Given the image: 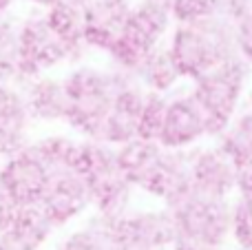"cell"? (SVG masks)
<instances>
[{
    "label": "cell",
    "mask_w": 252,
    "mask_h": 250,
    "mask_svg": "<svg viewBox=\"0 0 252 250\" xmlns=\"http://www.w3.org/2000/svg\"><path fill=\"white\" fill-rule=\"evenodd\" d=\"M128 78L133 75L111 64L95 66L80 62L71 66L69 73L62 75L69 102L64 124L78 133L80 140L97 142L115 93Z\"/></svg>",
    "instance_id": "obj_1"
},
{
    "label": "cell",
    "mask_w": 252,
    "mask_h": 250,
    "mask_svg": "<svg viewBox=\"0 0 252 250\" xmlns=\"http://www.w3.org/2000/svg\"><path fill=\"white\" fill-rule=\"evenodd\" d=\"M166 47L177 64L182 80L195 82L208 71L237 58L235 27L221 16L173 25Z\"/></svg>",
    "instance_id": "obj_2"
},
{
    "label": "cell",
    "mask_w": 252,
    "mask_h": 250,
    "mask_svg": "<svg viewBox=\"0 0 252 250\" xmlns=\"http://www.w3.org/2000/svg\"><path fill=\"white\" fill-rule=\"evenodd\" d=\"M71 168L87 184V190L91 195V208L95 211L97 219L115 224L130 211L135 190L120 171L113 146L78 137V149Z\"/></svg>",
    "instance_id": "obj_3"
},
{
    "label": "cell",
    "mask_w": 252,
    "mask_h": 250,
    "mask_svg": "<svg viewBox=\"0 0 252 250\" xmlns=\"http://www.w3.org/2000/svg\"><path fill=\"white\" fill-rule=\"evenodd\" d=\"M170 29H173V18L159 0L130 2L122 35L106 53L109 64L133 75L144 58L168 40Z\"/></svg>",
    "instance_id": "obj_4"
},
{
    "label": "cell",
    "mask_w": 252,
    "mask_h": 250,
    "mask_svg": "<svg viewBox=\"0 0 252 250\" xmlns=\"http://www.w3.org/2000/svg\"><path fill=\"white\" fill-rule=\"evenodd\" d=\"M250 73L252 69L244 60L232 58L226 64L197 78L192 82V89H188L206 115L210 140H217L223 128L232 122V118L239 113Z\"/></svg>",
    "instance_id": "obj_5"
},
{
    "label": "cell",
    "mask_w": 252,
    "mask_h": 250,
    "mask_svg": "<svg viewBox=\"0 0 252 250\" xmlns=\"http://www.w3.org/2000/svg\"><path fill=\"white\" fill-rule=\"evenodd\" d=\"M84 60V53L71 49L49 27L42 11H33L18 20V82L51 73L60 66H75Z\"/></svg>",
    "instance_id": "obj_6"
},
{
    "label": "cell",
    "mask_w": 252,
    "mask_h": 250,
    "mask_svg": "<svg viewBox=\"0 0 252 250\" xmlns=\"http://www.w3.org/2000/svg\"><path fill=\"white\" fill-rule=\"evenodd\" d=\"M168 208L177 239L223 250L230 242V199H208L188 193Z\"/></svg>",
    "instance_id": "obj_7"
},
{
    "label": "cell",
    "mask_w": 252,
    "mask_h": 250,
    "mask_svg": "<svg viewBox=\"0 0 252 250\" xmlns=\"http://www.w3.org/2000/svg\"><path fill=\"white\" fill-rule=\"evenodd\" d=\"M51 166L38 151L35 142L9 155L0 164V186L16 208L40 204L51 177Z\"/></svg>",
    "instance_id": "obj_8"
},
{
    "label": "cell",
    "mask_w": 252,
    "mask_h": 250,
    "mask_svg": "<svg viewBox=\"0 0 252 250\" xmlns=\"http://www.w3.org/2000/svg\"><path fill=\"white\" fill-rule=\"evenodd\" d=\"M204 140H210L204 111L199 109L190 91H173L168 95L157 144L166 151H190Z\"/></svg>",
    "instance_id": "obj_9"
},
{
    "label": "cell",
    "mask_w": 252,
    "mask_h": 250,
    "mask_svg": "<svg viewBox=\"0 0 252 250\" xmlns=\"http://www.w3.org/2000/svg\"><path fill=\"white\" fill-rule=\"evenodd\" d=\"M115 244H126L142 250H170L177 239L175 221L168 208L128 211L122 219L111 224Z\"/></svg>",
    "instance_id": "obj_10"
},
{
    "label": "cell",
    "mask_w": 252,
    "mask_h": 250,
    "mask_svg": "<svg viewBox=\"0 0 252 250\" xmlns=\"http://www.w3.org/2000/svg\"><path fill=\"white\" fill-rule=\"evenodd\" d=\"M190 193L208 199H230L235 195V166L217 144L188 151Z\"/></svg>",
    "instance_id": "obj_11"
},
{
    "label": "cell",
    "mask_w": 252,
    "mask_h": 250,
    "mask_svg": "<svg viewBox=\"0 0 252 250\" xmlns=\"http://www.w3.org/2000/svg\"><path fill=\"white\" fill-rule=\"evenodd\" d=\"M40 208L56 228H64L91 208V195L73 168H58L49 177Z\"/></svg>",
    "instance_id": "obj_12"
},
{
    "label": "cell",
    "mask_w": 252,
    "mask_h": 250,
    "mask_svg": "<svg viewBox=\"0 0 252 250\" xmlns=\"http://www.w3.org/2000/svg\"><path fill=\"white\" fill-rule=\"evenodd\" d=\"M144 100H146V91L139 87V82L135 78H128L115 93L113 104L109 109V115L104 120V126H102L97 142L118 149L126 142L135 140Z\"/></svg>",
    "instance_id": "obj_13"
},
{
    "label": "cell",
    "mask_w": 252,
    "mask_h": 250,
    "mask_svg": "<svg viewBox=\"0 0 252 250\" xmlns=\"http://www.w3.org/2000/svg\"><path fill=\"white\" fill-rule=\"evenodd\" d=\"M130 0H104V2L89 4L82 9L84 29L82 42L87 51L109 53V49L118 42L128 18Z\"/></svg>",
    "instance_id": "obj_14"
},
{
    "label": "cell",
    "mask_w": 252,
    "mask_h": 250,
    "mask_svg": "<svg viewBox=\"0 0 252 250\" xmlns=\"http://www.w3.org/2000/svg\"><path fill=\"white\" fill-rule=\"evenodd\" d=\"M18 89L22 93V100H25L31 122L64 124L69 102H66V91L64 84H62V78L44 73L38 75V78L27 80V82H20Z\"/></svg>",
    "instance_id": "obj_15"
},
{
    "label": "cell",
    "mask_w": 252,
    "mask_h": 250,
    "mask_svg": "<svg viewBox=\"0 0 252 250\" xmlns=\"http://www.w3.org/2000/svg\"><path fill=\"white\" fill-rule=\"evenodd\" d=\"M31 118L16 84H0V157L18 153L29 144Z\"/></svg>",
    "instance_id": "obj_16"
},
{
    "label": "cell",
    "mask_w": 252,
    "mask_h": 250,
    "mask_svg": "<svg viewBox=\"0 0 252 250\" xmlns=\"http://www.w3.org/2000/svg\"><path fill=\"white\" fill-rule=\"evenodd\" d=\"M188 193H190L188 151H164V157H161L144 195L159 199L164 206H170L177 199L186 197Z\"/></svg>",
    "instance_id": "obj_17"
},
{
    "label": "cell",
    "mask_w": 252,
    "mask_h": 250,
    "mask_svg": "<svg viewBox=\"0 0 252 250\" xmlns=\"http://www.w3.org/2000/svg\"><path fill=\"white\" fill-rule=\"evenodd\" d=\"M164 151L166 149L157 142H148L142 137H135L115 149L120 171H122L124 180L133 186V190H139V193L146 190L161 157H164Z\"/></svg>",
    "instance_id": "obj_18"
},
{
    "label": "cell",
    "mask_w": 252,
    "mask_h": 250,
    "mask_svg": "<svg viewBox=\"0 0 252 250\" xmlns=\"http://www.w3.org/2000/svg\"><path fill=\"white\" fill-rule=\"evenodd\" d=\"M133 78L137 80L144 91L157 93V95H170L184 82L177 71V64H175L168 47H166V42L159 44L157 49H153L144 58L142 64L135 69Z\"/></svg>",
    "instance_id": "obj_19"
},
{
    "label": "cell",
    "mask_w": 252,
    "mask_h": 250,
    "mask_svg": "<svg viewBox=\"0 0 252 250\" xmlns=\"http://www.w3.org/2000/svg\"><path fill=\"white\" fill-rule=\"evenodd\" d=\"M58 228L44 215L40 204H33V206L16 208V213H13L11 221H9L7 230L2 235L11 239L13 244H18L22 250H40L51 239V235Z\"/></svg>",
    "instance_id": "obj_20"
},
{
    "label": "cell",
    "mask_w": 252,
    "mask_h": 250,
    "mask_svg": "<svg viewBox=\"0 0 252 250\" xmlns=\"http://www.w3.org/2000/svg\"><path fill=\"white\" fill-rule=\"evenodd\" d=\"M215 144L228 155L235 168L252 166V97L248 106L239 109Z\"/></svg>",
    "instance_id": "obj_21"
},
{
    "label": "cell",
    "mask_w": 252,
    "mask_h": 250,
    "mask_svg": "<svg viewBox=\"0 0 252 250\" xmlns=\"http://www.w3.org/2000/svg\"><path fill=\"white\" fill-rule=\"evenodd\" d=\"M42 13H44V18H47L49 27L56 31V35L62 42H66L71 49H75V51L87 56V47H84V42H82L84 13L78 2H73V0H62V2L44 9Z\"/></svg>",
    "instance_id": "obj_22"
},
{
    "label": "cell",
    "mask_w": 252,
    "mask_h": 250,
    "mask_svg": "<svg viewBox=\"0 0 252 250\" xmlns=\"http://www.w3.org/2000/svg\"><path fill=\"white\" fill-rule=\"evenodd\" d=\"M113 246L115 239L111 224L93 217L82 228L66 235L62 239V244L58 246V250H113Z\"/></svg>",
    "instance_id": "obj_23"
},
{
    "label": "cell",
    "mask_w": 252,
    "mask_h": 250,
    "mask_svg": "<svg viewBox=\"0 0 252 250\" xmlns=\"http://www.w3.org/2000/svg\"><path fill=\"white\" fill-rule=\"evenodd\" d=\"M18 82V20L0 16V84Z\"/></svg>",
    "instance_id": "obj_24"
},
{
    "label": "cell",
    "mask_w": 252,
    "mask_h": 250,
    "mask_svg": "<svg viewBox=\"0 0 252 250\" xmlns=\"http://www.w3.org/2000/svg\"><path fill=\"white\" fill-rule=\"evenodd\" d=\"M159 2L168 9L173 25H184L213 16L223 18L228 0H159Z\"/></svg>",
    "instance_id": "obj_25"
},
{
    "label": "cell",
    "mask_w": 252,
    "mask_h": 250,
    "mask_svg": "<svg viewBox=\"0 0 252 250\" xmlns=\"http://www.w3.org/2000/svg\"><path fill=\"white\" fill-rule=\"evenodd\" d=\"M230 239L239 250H252V195L230 199Z\"/></svg>",
    "instance_id": "obj_26"
},
{
    "label": "cell",
    "mask_w": 252,
    "mask_h": 250,
    "mask_svg": "<svg viewBox=\"0 0 252 250\" xmlns=\"http://www.w3.org/2000/svg\"><path fill=\"white\" fill-rule=\"evenodd\" d=\"M166 104H168V95H157V93L146 91V100H144L137 122V137L148 142H157V137L161 133V124H164Z\"/></svg>",
    "instance_id": "obj_27"
},
{
    "label": "cell",
    "mask_w": 252,
    "mask_h": 250,
    "mask_svg": "<svg viewBox=\"0 0 252 250\" xmlns=\"http://www.w3.org/2000/svg\"><path fill=\"white\" fill-rule=\"evenodd\" d=\"M235 49H237V58L244 60L246 64L252 69V7L244 16H239L235 22Z\"/></svg>",
    "instance_id": "obj_28"
},
{
    "label": "cell",
    "mask_w": 252,
    "mask_h": 250,
    "mask_svg": "<svg viewBox=\"0 0 252 250\" xmlns=\"http://www.w3.org/2000/svg\"><path fill=\"white\" fill-rule=\"evenodd\" d=\"M235 195H252V166L235 168Z\"/></svg>",
    "instance_id": "obj_29"
},
{
    "label": "cell",
    "mask_w": 252,
    "mask_h": 250,
    "mask_svg": "<svg viewBox=\"0 0 252 250\" xmlns=\"http://www.w3.org/2000/svg\"><path fill=\"white\" fill-rule=\"evenodd\" d=\"M13 213H16V206L11 204V199L7 197V193L2 190V186H0V235L7 230L9 221H11Z\"/></svg>",
    "instance_id": "obj_30"
},
{
    "label": "cell",
    "mask_w": 252,
    "mask_h": 250,
    "mask_svg": "<svg viewBox=\"0 0 252 250\" xmlns=\"http://www.w3.org/2000/svg\"><path fill=\"white\" fill-rule=\"evenodd\" d=\"M170 250H217V248L204 246V244H197V242H188V239H175V244H173Z\"/></svg>",
    "instance_id": "obj_31"
},
{
    "label": "cell",
    "mask_w": 252,
    "mask_h": 250,
    "mask_svg": "<svg viewBox=\"0 0 252 250\" xmlns=\"http://www.w3.org/2000/svg\"><path fill=\"white\" fill-rule=\"evenodd\" d=\"M31 4H35V7L40 9V11H44V9H49V7H53V4H58V2H62V0H29Z\"/></svg>",
    "instance_id": "obj_32"
},
{
    "label": "cell",
    "mask_w": 252,
    "mask_h": 250,
    "mask_svg": "<svg viewBox=\"0 0 252 250\" xmlns=\"http://www.w3.org/2000/svg\"><path fill=\"white\" fill-rule=\"evenodd\" d=\"M0 250H22L18 244H13L9 237H4V235H0Z\"/></svg>",
    "instance_id": "obj_33"
},
{
    "label": "cell",
    "mask_w": 252,
    "mask_h": 250,
    "mask_svg": "<svg viewBox=\"0 0 252 250\" xmlns=\"http://www.w3.org/2000/svg\"><path fill=\"white\" fill-rule=\"evenodd\" d=\"M13 2H16V0H0V16H7L9 9L13 7Z\"/></svg>",
    "instance_id": "obj_34"
},
{
    "label": "cell",
    "mask_w": 252,
    "mask_h": 250,
    "mask_svg": "<svg viewBox=\"0 0 252 250\" xmlns=\"http://www.w3.org/2000/svg\"><path fill=\"white\" fill-rule=\"evenodd\" d=\"M73 2H78L80 7H89V4H95V2H104V0H73ZM130 2H133V0H130Z\"/></svg>",
    "instance_id": "obj_35"
},
{
    "label": "cell",
    "mask_w": 252,
    "mask_h": 250,
    "mask_svg": "<svg viewBox=\"0 0 252 250\" xmlns=\"http://www.w3.org/2000/svg\"><path fill=\"white\" fill-rule=\"evenodd\" d=\"M113 250H142V248H135V246H126V244H115Z\"/></svg>",
    "instance_id": "obj_36"
},
{
    "label": "cell",
    "mask_w": 252,
    "mask_h": 250,
    "mask_svg": "<svg viewBox=\"0 0 252 250\" xmlns=\"http://www.w3.org/2000/svg\"><path fill=\"white\" fill-rule=\"evenodd\" d=\"M232 250H239V248H232Z\"/></svg>",
    "instance_id": "obj_37"
}]
</instances>
